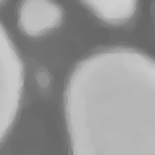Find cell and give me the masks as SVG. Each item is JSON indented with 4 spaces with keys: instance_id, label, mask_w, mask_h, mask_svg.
<instances>
[{
    "instance_id": "6da1fadb",
    "label": "cell",
    "mask_w": 155,
    "mask_h": 155,
    "mask_svg": "<svg viewBox=\"0 0 155 155\" xmlns=\"http://www.w3.org/2000/svg\"><path fill=\"white\" fill-rule=\"evenodd\" d=\"M21 91V64L0 26V123L11 124ZM9 127V125H8Z\"/></svg>"
},
{
    "instance_id": "7a4b0ae2",
    "label": "cell",
    "mask_w": 155,
    "mask_h": 155,
    "mask_svg": "<svg viewBox=\"0 0 155 155\" xmlns=\"http://www.w3.org/2000/svg\"><path fill=\"white\" fill-rule=\"evenodd\" d=\"M62 21V10L54 0H22L19 9L20 29L37 37L56 29Z\"/></svg>"
},
{
    "instance_id": "3957f363",
    "label": "cell",
    "mask_w": 155,
    "mask_h": 155,
    "mask_svg": "<svg viewBox=\"0 0 155 155\" xmlns=\"http://www.w3.org/2000/svg\"><path fill=\"white\" fill-rule=\"evenodd\" d=\"M94 14L109 24H120L130 19L137 0H82Z\"/></svg>"
},
{
    "instance_id": "277c9868",
    "label": "cell",
    "mask_w": 155,
    "mask_h": 155,
    "mask_svg": "<svg viewBox=\"0 0 155 155\" xmlns=\"http://www.w3.org/2000/svg\"><path fill=\"white\" fill-rule=\"evenodd\" d=\"M0 2H2V0H0Z\"/></svg>"
}]
</instances>
